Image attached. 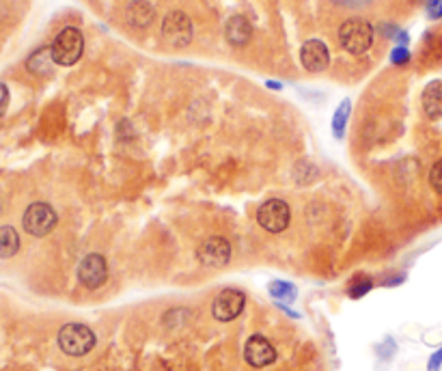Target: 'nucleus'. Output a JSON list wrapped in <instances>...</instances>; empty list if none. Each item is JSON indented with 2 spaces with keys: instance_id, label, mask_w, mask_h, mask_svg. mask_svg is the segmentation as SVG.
Wrapping results in <instances>:
<instances>
[{
  "instance_id": "nucleus-24",
  "label": "nucleus",
  "mask_w": 442,
  "mask_h": 371,
  "mask_svg": "<svg viewBox=\"0 0 442 371\" xmlns=\"http://www.w3.org/2000/svg\"><path fill=\"white\" fill-rule=\"evenodd\" d=\"M428 13H430V18H432V20H438V18H442V0H430V5H428Z\"/></svg>"
},
{
  "instance_id": "nucleus-3",
  "label": "nucleus",
  "mask_w": 442,
  "mask_h": 371,
  "mask_svg": "<svg viewBox=\"0 0 442 371\" xmlns=\"http://www.w3.org/2000/svg\"><path fill=\"white\" fill-rule=\"evenodd\" d=\"M50 50H52V59H54L56 65L72 67V65H76L85 52V37L76 26H67L56 35V39L50 45Z\"/></svg>"
},
{
  "instance_id": "nucleus-14",
  "label": "nucleus",
  "mask_w": 442,
  "mask_h": 371,
  "mask_svg": "<svg viewBox=\"0 0 442 371\" xmlns=\"http://www.w3.org/2000/svg\"><path fill=\"white\" fill-rule=\"evenodd\" d=\"M125 15H127V22L134 28H147L154 22L156 11L147 0H132L125 9Z\"/></svg>"
},
{
  "instance_id": "nucleus-11",
  "label": "nucleus",
  "mask_w": 442,
  "mask_h": 371,
  "mask_svg": "<svg viewBox=\"0 0 442 371\" xmlns=\"http://www.w3.org/2000/svg\"><path fill=\"white\" fill-rule=\"evenodd\" d=\"M300 61H302V67L306 72H313V74L324 72L330 63L328 45L319 39H308L300 50Z\"/></svg>"
},
{
  "instance_id": "nucleus-21",
  "label": "nucleus",
  "mask_w": 442,
  "mask_h": 371,
  "mask_svg": "<svg viewBox=\"0 0 442 371\" xmlns=\"http://www.w3.org/2000/svg\"><path fill=\"white\" fill-rule=\"evenodd\" d=\"M430 184L436 192H440L442 195V160H438V162L432 167L430 171Z\"/></svg>"
},
{
  "instance_id": "nucleus-20",
  "label": "nucleus",
  "mask_w": 442,
  "mask_h": 371,
  "mask_svg": "<svg viewBox=\"0 0 442 371\" xmlns=\"http://www.w3.org/2000/svg\"><path fill=\"white\" fill-rule=\"evenodd\" d=\"M375 352H378V357H380L382 361H390L392 357H395V352H397L395 339H392V337H386L384 341L378 346V350H375Z\"/></svg>"
},
{
  "instance_id": "nucleus-2",
  "label": "nucleus",
  "mask_w": 442,
  "mask_h": 371,
  "mask_svg": "<svg viewBox=\"0 0 442 371\" xmlns=\"http://www.w3.org/2000/svg\"><path fill=\"white\" fill-rule=\"evenodd\" d=\"M339 43L350 54H365L373 43V26L363 18H350L339 28Z\"/></svg>"
},
{
  "instance_id": "nucleus-19",
  "label": "nucleus",
  "mask_w": 442,
  "mask_h": 371,
  "mask_svg": "<svg viewBox=\"0 0 442 371\" xmlns=\"http://www.w3.org/2000/svg\"><path fill=\"white\" fill-rule=\"evenodd\" d=\"M350 112H352V102H350V100H343V104H339V108L335 110V117H333V134H335L337 140H341L343 134H346Z\"/></svg>"
},
{
  "instance_id": "nucleus-27",
  "label": "nucleus",
  "mask_w": 442,
  "mask_h": 371,
  "mask_svg": "<svg viewBox=\"0 0 442 371\" xmlns=\"http://www.w3.org/2000/svg\"><path fill=\"white\" fill-rule=\"evenodd\" d=\"M268 87L270 89H281V85H278V83H268Z\"/></svg>"
},
{
  "instance_id": "nucleus-8",
  "label": "nucleus",
  "mask_w": 442,
  "mask_h": 371,
  "mask_svg": "<svg viewBox=\"0 0 442 371\" xmlns=\"http://www.w3.org/2000/svg\"><path fill=\"white\" fill-rule=\"evenodd\" d=\"M162 35L175 47L188 45L192 41V20L184 11H171L162 22Z\"/></svg>"
},
{
  "instance_id": "nucleus-15",
  "label": "nucleus",
  "mask_w": 442,
  "mask_h": 371,
  "mask_svg": "<svg viewBox=\"0 0 442 371\" xmlns=\"http://www.w3.org/2000/svg\"><path fill=\"white\" fill-rule=\"evenodd\" d=\"M52 63H54V59H52L50 47H39L37 52H32L28 56L26 67H28V72L37 74V76H48L52 72Z\"/></svg>"
},
{
  "instance_id": "nucleus-9",
  "label": "nucleus",
  "mask_w": 442,
  "mask_h": 371,
  "mask_svg": "<svg viewBox=\"0 0 442 371\" xmlns=\"http://www.w3.org/2000/svg\"><path fill=\"white\" fill-rule=\"evenodd\" d=\"M78 279L87 289H97L108 281V264L100 253L87 255L78 266Z\"/></svg>"
},
{
  "instance_id": "nucleus-10",
  "label": "nucleus",
  "mask_w": 442,
  "mask_h": 371,
  "mask_svg": "<svg viewBox=\"0 0 442 371\" xmlns=\"http://www.w3.org/2000/svg\"><path fill=\"white\" fill-rule=\"evenodd\" d=\"M276 348L270 343V339L264 335H251L249 341L244 343V361L251 367L264 369L276 361Z\"/></svg>"
},
{
  "instance_id": "nucleus-16",
  "label": "nucleus",
  "mask_w": 442,
  "mask_h": 371,
  "mask_svg": "<svg viewBox=\"0 0 442 371\" xmlns=\"http://www.w3.org/2000/svg\"><path fill=\"white\" fill-rule=\"evenodd\" d=\"M373 279L369 277V274L365 272H356L354 277L348 281V287H346V292L352 300H360V298H365L371 289H373Z\"/></svg>"
},
{
  "instance_id": "nucleus-25",
  "label": "nucleus",
  "mask_w": 442,
  "mask_h": 371,
  "mask_svg": "<svg viewBox=\"0 0 442 371\" xmlns=\"http://www.w3.org/2000/svg\"><path fill=\"white\" fill-rule=\"evenodd\" d=\"M7 104H9V89H7V85L0 83V117L5 115Z\"/></svg>"
},
{
  "instance_id": "nucleus-12",
  "label": "nucleus",
  "mask_w": 442,
  "mask_h": 371,
  "mask_svg": "<svg viewBox=\"0 0 442 371\" xmlns=\"http://www.w3.org/2000/svg\"><path fill=\"white\" fill-rule=\"evenodd\" d=\"M224 37L233 47H242L251 41L253 26L246 18H244V15H233V18H229L224 24Z\"/></svg>"
},
{
  "instance_id": "nucleus-5",
  "label": "nucleus",
  "mask_w": 442,
  "mask_h": 371,
  "mask_svg": "<svg viewBox=\"0 0 442 371\" xmlns=\"http://www.w3.org/2000/svg\"><path fill=\"white\" fill-rule=\"evenodd\" d=\"M59 222V216L54 212L52 205L48 203H32L26 207V212L22 216V224L26 233L35 235V237H43L50 233Z\"/></svg>"
},
{
  "instance_id": "nucleus-17",
  "label": "nucleus",
  "mask_w": 442,
  "mask_h": 371,
  "mask_svg": "<svg viewBox=\"0 0 442 371\" xmlns=\"http://www.w3.org/2000/svg\"><path fill=\"white\" fill-rule=\"evenodd\" d=\"M20 251V235L13 227H0V259H9Z\"/></svg>"
},
{
  "instance_id": "nucleus-18",
  "label": "nucleus",
  "mask_w": 442,
  "mask_h": 371,
  "mask_svg": "<svg viewBox=\"0 0 442 371\" xmlns=\"http://www.w3.org/2000/svg\"><path fill=\"white\" fill-rule=\"evenodd\" d=\"M268 289H270V296L276 302H281V304L283 302H293V300L298 298V287L287 283V281H272L268 285Z\"/></svg>"
},
{
  "instance_id": "nucleus-7",
  "label": "nucleus",
  "mask_w": 442,
  "mask_h": 371,
  "mask_svg": "<svg viewBox=\"0 0 442 371\" xmlns=\"http://www.w3.org/2000/svg\"><path fill=\"white\" fill-rule=\"evenodd\" d=\"M196 257H199V262L203 266L222 268L231 262V242L222 235H211L199 244V248H196Z\"/></svg>"
},
{
  "instance_id": "nucleus-22",
  "label": "nucleus",
  "mask_w": 442,
  "mask_h": 371,
  "mask_svg": "<svg viewBox=\"0 0 442 371\" xmlns=\"http://www.w3.org/2000/svg\"><path fill=\"white\" fill-rule=\"evenodd\" d=\"M390 61L395 63V65H406V63L410 61V50H408L406 45H397L395 50L390 52Z\"/></svg>"
},
{
  "instance_id": "nucleus-13",
  "label": "nucleus",
  "mask_w": 442,
  "mask_h": 371,
  "mask_svg": "<svg viewBox=\"0 0 442 371\" xmlns=\"http://www.w3.org/2000/svg\"><path fill=\"white\" fill-rule=\"evenodd\" d=\"M423 110L430 119H442V80H432L423 89Z\"/></svg>"
},
{
  "instance_id": "nucleus-26",
  "label": "nucleus",
  "mask_w": 442,
  "mask_h": 371,
  "mask_svg": "<svg viewBox=\"0 0 442 371\" xmlns=\"http://www.w3.org/2000/svg\"><path fill=\"white\" fill-rule=\"evenodd\" d=\"M406 281V274H399V277H390V279H386L382 285L384 287H392V285H401Z\"/></svg>"
},
{
  "instance_id": "nucleus-6",
  "label": "nucleus",
  "mask_w": 442,
  "mask_h": 371,
  "mask_svg": "<svg viewBox=\"0 0 442 371\" xmlns=\"http://www.w3.org/2000/svg\"><path fill=\"white\" fill-rule=\"evenodd\" d=\"M244 304H246V294L242 289L227 287L211 302V315L218 321H233L242 315Z\"/></svg>"
},
{
  "instance_id": "nucleus-23",
  "label": "nucleus",
  "mask_w": 442,
  "mask_h": 371,
  "mask_svg": "<svg viewBox=\"0 0 442 371\" xmlns=\"http://www.w3.org/2000/svg\"><path fill=\"white\" fill-rule=\"evenodd\" d=\"M440 369H442V348H438L428 361V371H440Z\"/></svg>"
},
{
  "instance_id": "nucleus-4",
  "label": "nucleus",
  "mask_w": 442,
  "mask_h": 371,
  "mask_svg": "<svg viewBox=\"0 0 442 371\" xmlns=\"http://www.w3.org/2000/svg\"><path fill=\"white\" fill-rule=\"evenodd\" d=\"M289 220H291V209H289L287 201H283V199H268L257 209L259 227L270 233L285 231L289 227Z\"/></svg>"
},
{
  "instance_id": "nucleus-1",
  "label": "nucleus",
  "mask_w": 442,
  "mask_h": 371,
  "mask_svg": "<svg viewBox=\"0 0 442 371\" xmlns=\"http://www.w3.org/2000/svg\"><path fill=\"white\" fill-rule=\"evenodd\" d=\"M56 343L67 357H85V354H89L95 348L97 339H95V332L87 324L70 321V324L61 326V330L56 335Z\"/></svg>"
}]
</instances>
